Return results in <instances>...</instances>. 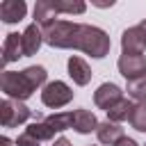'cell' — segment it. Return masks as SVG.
<instances>
[{
  "label": "cell",
  "mask_w": 146,
  "mask_h": 146,
  "mask_svg": "<svg viewBox=\"0 0 146 146\" xmlns=\"http://www.w3.org/2000/svg\"><path fill=\"white\" fill-rule=\"evenodd\" d=\"M41 30H43V43H48L50 48L75 50L78 34H80V23L66 21V18H57V21H52L50 25H46Z\"/></svg>",
  "instance_id": "2"
},
{
  "label": "cell",
  "mask_w": 146,
  "mask_h": 146,
  "mask_svg": "<svg viewBox=\"0 0 146 146\" xmlns=\"http://www.w3.org/2000/svg\"><path fill=\"white\" fill-rule=\"evenodd\" d=\"M21 57H25V48H23V34L18 32H9L2 41V64H11L18 62Z\"/></svg>",
  "instance_id": "9"
},
{
  "label": "cell",
  "mask_w": 146,
  "mask_h": 146,
  "mask_svg": "<svg viewBox=\"0 0 146 146\" xmlns=\"http://www.w3.org/2000/svg\"><path fill=\"white\" fill-rule=\"evenodd\" d=\"M139 27H141V32H144V36H146V18H144V21L139 23Z\"/></svg>",
  "instance_id": "27"
},
{
  "label": "cell",
  "mask_w": 146,
  "mask_h": 146,
  "mask_svg": "<svg viewBox=\"0 0 146 146\" xmlns=\"http://www.w3.org/2000/svg\"><path fill=\"white\" fill-rule=\"evenodd\" d=\"M41 141L39 139H34L30 132H21L18 137H16V146H39Z\"/></svg>",
  "instance_id": "22"
},
{
  "label": "cell",
  "mask_w": 146,
  "mask_h": 146,
  "mask_svg": "<svg viewBox=\"0 0 146 146\" xmlns=\"http://www.w3.org/2000/svg\"><path fill=\"white\" fill-rule=\"evenodd\" d=\"M43 121H46L55 132H64V130L73 128V112H55V114L46 116Z\"/></svg>",
  "instance_id": "17"
},
{
  "label": "cell",
  "mask_w": 146,
  "mask_h": 146,
  "mask_svg": "<svg viewBox=\"0 0 146 146\" xmlns=\"http://www.w3.org/2000/svg\"><path fill=\"white\" fill-rule=\"evenodd\" d=\"M55 11L57 14H68V16H78V14H84L87 11V5L82 0H50Z\"/></svg>",
  "instance_id": "18"
},
{
  "label": "cell",
  "mask_w": 146,
  "mask_h": 146,
  "mask_svg": "<svg viewBox=\"0 0 146 146\" xmlns=\"http://www.w3.org/2000/svg\"><path fill=\"white\" fill-rule=\"evenodd\" d=\"M130 125L137 132H146V103H135V110L130 114Z\"/></svg>",
  "instance_id": "21"
},
{
  "label": "cell",
  "mask_w": 146,
  "mask_h": 146,
  "mask_svg": "<svg viewBox=\"0 0 146 146\" xmlns=\"http://www.w3.org/2000/svg\"><path fill=\"white\" fill-rule=\"evenodd\" d=\"M30 116H32V110H30L23 100L5 98V100L0 103V123H2V128H18V125H23Z\"/></svg>",
  "instance_id": "5"
},
{
  "label": "cell",
  "mask_w": 146,
  "mask_h": 146,
  "mask_svg": "<svg viewBox=\"0 0 146 146\" xmlns=\"http://www.w3.org/2000/svg\"><path fill=\"white\" fill-rule=\"evenodd\" d=\"M66 66H68V75H71V80L78 84V87H87L89 82H91V66L80 57V55H71L68 57V62H66Z\"/></svg>",
  "instance_id": "10"
},
{
  "label": "cell",
  "mask_w": 146,
  "mask_h": 146,
  "mask_svg": "<svg viewBox=\"0 0 146 146\" xmlns=\"http://www.w3.org/2000/svg\"><path fill=\"white\" fill-rule=\"evenodd\" d=\"M98 119L94 112L80 107V110H73V130L80 132V135H89V132H96L98 130Z\"/></svg>",
  "instance_id": "12"
},
{
  "label": "cell",
  "mask_w": 146,
  "mask_h": 146,
  "mask_svg": "<svg viewBox=\"0 0 146 146\" xmlns=\"http://www.w3.org/2000/svg\"><path fill=\"white\" fill-rule=\"evenodd\" d=\"M43 43V30L36 25V23H30L25 30H23V48H25V57H32L39 52Z\"/></svg>",
  "instance_id": "13"
},
{
  "label": "cell",
  "mask_w": 146,
  "mask_h": 146,
  "mask_svg": "<svg viewBox=\"0 0 146 146\" xmlns=\"http://www.w3.org/2000/svg\"><path fill=\"white\" fill-rule=\"evenodd\" d=\"M125 91H128V98H130V100H135V103H146V75L135 78V80H128Z\"/></svg>",
  "instance_id": "19"
},
{
  "label": "cell",
  "mask_w": 146,
  "mask_h": 146,
  "mask_svg": "<svg viewBox=\"0 0 146 146\" xmlns=\"http://www.w3.org/2000/svg\"><path fill=\"white\" fill-rule=\"evenodd\" d=\"M123 91H125V89H121V87L114 84V82H103V84L94 91V103H96V107H100V110L107 112V110L114 107L121 98H125Z\"/></svg>",
  "instance_id": "7"
},
{
  "label": "cell",
  "mask_w": 146,
  "mask_h": 146,
  "mask_svg": "<svg viewBox=\"0 0 146 146\" xmlns=\"http://www.w3.org/2000/svg\"><path fill=\"white\" fill-rule=\"evenodd\" d=\"M144 146H146V144H144Z\"/></svg>",
  "instance_id": "29"
},
{
  "label": "cell",
  "mask_w": 146,
  "mask_h": 146,
  "mask_svg": "<svg viewBox=\"0 0 146 146\" xmlns=\"http://www.w3.org/2000/svg\"><path fill=\"white\" fill-rule=\"evenodd\" d=\"M73 96H75V91H73L66 82H62V80H52V82H48V84L41 89V103H43L46 107H50V110L66 107V105L73 100Z\"/></svg>",
  "instance_id": "4"
},
{
  "label": "cell",
  "mask_w": 146,
  "mask_h": 146,
  "mask_svg": "<svg viewBox=\"0 0 146 146\" xmlns=\"http://www.w3.org/2000/svg\"><path fill=\"white\" fill-rule=\"evenodd\" d=\"M96 137L100 144H107V146H114L123 135V128L121 123H112V121H100L98 123V130H96Z\"/></svg>",
  "instance_id": "14"
},
{
  "label": "cell",
  "mask_w": 146,
  "mask_h": 146,
  "mask_svg": "<svg viewBox=\"0 0 146 146\" xmlns=\"http://www.w3.org/2000/svg\"><path fill=\"white\" fill-rule=\"evenodd\" d=\"M52 146H73V144H71L66 137H57V139L52 141Z\"/></svg>",
  "instance_id": "24"
},
{
  "label": "cell",
  "mask_w": 146,
  "mask_h": 146,
  "mask_svg": "<svg viewBox=\"0 0 146 146\" xmlns=\"http://www.w3.org/2000/svg\"><path fill=\"white\" fill-rule=\"evenodd\" d=\"M48 84V71L39 64H32L23 71H2L0 75V89L11 100H27L36 89H43Z\"/></svg>",
  "instance_id": "1"
},
{
  "label": "cell",
  "mask_w": 146,
  "mask_h": 146,
  "mask_svg": "<svg viewBox=\"0 0 146 146\" xmlns=\"http://www.w3.org/2000/svg\"><path fill=\"white\" fill-rule=\"evenodd\" d=\"M57 16L59 14L55 11V7H52L50 0H36V5H34V23L39 27L50 25L52 21H57Z\"/></svg>",
  "instance_id": "15"
},
{
  "label": "cell",
  "mask_w": 146,
  "mask_h": 146,
  "mask_svg": "<svg viewBox=\"0 0 146 146\" xmlns=\"http://www.w3.org/2000/svg\"><path fill=\"white\" fill-rule=\"evenodd\" d=\"M94 5H96V7H112L114 0H112V2H94Z\"/></svg>",
  "instance_id": "26"
},
{
  "label": "cell",
  "mask_w": 146,
  "mask_h": 146,
  "mask_svg": "<svg viewBox=\"0 0 146 146\" xmlns=\"http://www.w3.org/2000/svg\"><path fill=\"white\" fill-rule=\"evenodd\" d=\"M110 48H112V41H110V34L96 25H87V23H80V34H78V43H75V50L94 57V59H103L105 55H110Z\"/></svg>",
  "instance_id": "3"
},
{
  "label": "cell",
  "mask_w": 146,
  "mask_h": 146,
  "mask_svg": "<svg viewBox=\"0 0 146 146\" xmlns=\"http://www.w3.org/2000/svg\"><path fill=\"white\" fill-rule=\"evenodd\" d=\"M146 50V36L141 32L139 25H132L128 30H123L121 34V52H128V55H144Z\"/></svg>",
  "instance_id": "8"
},
{
  "label": "cell",
  "mask_w": 146,
  "mask_h": 146,
  "mask_svg": "<svg viewBox=\"0 0 146 146\" xmlns=\"http://www.w3.org/2000/svg\"><path fill=\"white\" fill-rule=\"evenodd\" d=\"M0 146H16V141H11L9 137H0Z\"/></svg>",
  "instance_id": "25"
},
{
  "label": "cell",
  "mask_w": 146,
  "mask_h": 146,
  "mask_svg": "<svg viewBox=\"0 0 146 146\" xmlns=\"http://www.w3.org/2000/svg\"><path fill=\"white\" fill-rule=\"evenodd\" d=\"M114 146H139V144H137L132 137H121V139H119Z\"/></svg>",
  "instance_id": "23"
},
{
  "label": "cell",
  "mask_w": 146,
  "mask_h": 146,
  "mask_svg": "<svg viewBox=\"0 0 146 146\" xmlns=\"http://www.w3.org/2000/svg\"><path fill=\"white\" fill-rule=\"evenodd\" d=\"M25 132H30L34 139H39V141H50L52 137H55V130L46 123V121H34V123H30L27 128H25Z\"/></svg>",
  "instance_id": "20"
},
{
  "label": "cell",
  "mask_w": 146,
  "mask_h": 146,
  "mask_svg": "<svg viewBox=\"0 0 146 146\" xmlns=\"http://www.w3.org/2000/svg\"><path fill=\"white\" fill-rule=\"evenodd\" d=\"M116 68H119V73H121L125 80L141 78V75H146V57H144V55L121 52V57H119V62H116Z\"/></svg>",
  "instance_id": "6"
},
{
  "label": "cell",
  "mask_w": 146,
  "mask_h": 146,
  "mask_svg": "<svg viewBox=\"0 0 146 146\" xmlns=\"http://www.w3.org/2000/svg\"><path fill=\"white\" fill-rule=\"evenodd\" d=\"M135 110V103L130 98H121L114 107L107 110V121L112 123H123V121H130V114Z\"/></svg>",
  "instance_id": "16"
},
{
  "label": "cell",
  "mask_w": 146,
  "mask_h": 146,
  "mask_svg": "<svg viewBox=\"0 0 146 146\" xmlns=\"http://www.w3.org/2000/svg\"><path fill=\"white\" fill-rule=\"evenodd\" d=\"M89 146H96V144H89Z\"/></svg>",
  "instance_id": "28"
},
{
  "label": "cell",
  "mask_w": 146,
  "mask_h": 146,
  "mask_svg": "<svg viewBox=\"0 0 146 146\" xmlns=\"http://www.w3.org/2000/svg\"><path fill=\"white\" fill-rule=\"evenodd\" d=\"M25 14H27L25 0H2L0 2V18L7 25H14V23L23 21Z\"/></svg>",
  "instance_id": "11"
}]
</instances>
